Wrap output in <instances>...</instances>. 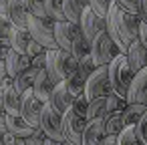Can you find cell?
<instances>
[{
  "mask_svg": "<svg viewBox=\"0 0 147 145\" xmlns=\"http://www.w3.org/2000/svg\"><path fill=\"white\" fill-rule=\"evenodd\" d=\"M42 53H47V49H45L42 45H38L36 40H32V42L28 45V51H26V55L30 57V61H32L34 57H38V55H42Z\"/></svg>",
  "mask_w": 147,
  "mask_h": 145,
  "instance_id": "cell-38",
  "label": "cell"
},
{
  "mask_svg": "<svg viewBox=\"0 0 147 145\" xmlns=\"http://www.w3.org/2000/svg\"><path fill=\"white\" fill-rule=\"evenodd\" d=\"M105 22H107L105 30L111 36V40L117 45V49L121 51V55H127L129 47L139 38V22H141L139 16L127 12L125 8H121L113 0Z\"/></svg>",
  "mask_w": 147,
  "mask_h": 145,
  "instance_id": "cell-1",
  "label": "cell"
},
{
  "mask_svg": "<svg viewBox=\"0 0 147 145\" xmlns=\"http://www.w3.org/2000/svg\"><path fill=\"white\" fill-rule=\"evenodd\" d=\"M139 20L147 22V0H141V4H139Z\"/></svg>",
  "mask_w": 147,
  "mask_h": 145,
  "instance_id": "cell-43",
  "label": "cell"
},
{
  "mask_svg": "<svg viewBox=\"0 0 147 145\" xmlns=\"http://www.w3.org/2000/svg\"><path fill=\"white\" fill-rule=\"evenodd\" d=\"M103 125L107 131V137H119L127 127L123 121V113H107L103 117Z\"/></svg>",
  "mask_w": 147,
  "mask_h": 145,
  "instance_id": "cell-23",
  "label": "cell"
},
{
  "mask_svg": "<svg viewBox=\"0 0 147 145\" xmlns=\"http://www.w3.org/2000/svg\"><path fill=\"white\" fill-rule=\"evenodd\" d=\"M28 32L32 36V40H36L38 45H42L47 51H55L59 49L57 38H55V22L51 18H38V16H28Z\"/></svg>",
  "mask_w": 147,
  "mask_h": 145,
  "instance_id": "cell-4",
  "label": "cell"
},
{
  "mask_svg": "<svg viewBox=\"0 0 147 145\" xmlns=\"http://www.w3.org/2000/svg\"><path fill=\"white\" fill-rule=\"evenodd\" d=\"M36 129H38V127H32V125L22 117L20 111H16V113H8V117H6V131L12 133L16 139L32 137V135L36 133Z\"/></svg>",
  "mask_w": 147,
  "mask_h": 145,
  "instance_id": "cell-12",
  "label": "cell"
},
{
  "mask_svg": "<svg viewBox=\"0 0 147 145\" xmlns=\"http://www.w3.org/2000/svg\"><path fill=\"white\" fill-rule=\"evenodd\" d=\"M145 113H147V105H137V103L127 105V109L123 111L125 127H135V125L143 119V115H145Z\"/></svg>",
  "mask_w": 147,
  "mask_h": 145,
  "instance_id": "cell-24",
  "label": "cell"
},
{
  "mask_svg": "<svg viewBox=\"0 0 147 145\" xmlns=\"http://www.w3.org/2000/svg\"><path fill=\"white\" fill-rule=\"evenodd\" d=\"M24 4L28 8V14L38 16V18H49L45 10V0H24Z\"/></svg>",
  "mask_w": 147,
  "mask_h": 145,
  "instance_id": "cell-31",
  "label": "cell"
},
{
  "mask_svg": "<svg viewBox=\"0 0 147 145\" xmlns=\"http://www.w3.org/2000/svg\"><path fill=\"white\" fill-rule=\"evenodd\" d=\"M45 145H71L69 141H53V139H47Z\"/></svg>",
  "mask_w": 147,
  "mask_h": 145,
  "instance_id": "cell-44",
  "label": "cell"
},
{
  "mask_svg": "<svg viewBox=\"0 0 147 145\" xmlns=\"http://www.w3.org/2000/svg\"><path fill=\"white\" fill-rule=\"evenodd\" d=\"M135 135L139 139L141 145H147V113L143 115V119L135 125Z\"/></svg>",
  "mask_w": 147,
  "mask_h": 145,
  "instance_id": "cell-35",
  "label": "cell"
},
{
  "mask_svg": "<svg viewBox=\"0 0 147 145\" xmlns=\"http://www.w3.org/2000/svg\"><path fill=\"white\" fill-rule=\"evenodd\" d=\"M79 28H81L83 36H85L89 42H93V40L97 38V34L107 28V22H105V18H101L99 14H95L91 8H87L85 14H83V18H81Z\"/></svg>",
  "mask_w": 147,
  "mask_h": 145,
  "instance_id": "cell-10",
  "label": "cell"
},
{
  "mask_svg": "<svg viewBox=\"0 0 147 145\" xmlns=\"http://www.w3.org/2000/svg\"><path fill=\"white\" fill-rule=\"evenodd\" d=\"M117 145H141L137 135H135V127H127L119 137H117Z\"/></svg>",
  "mask_w": 147,
  "mask_h": 145,
  "instance_id": "cell-32",
  "label": "cell"
},
{
  "mask_svg": "<svg viewBox=\"0 0 147 145\" xmlns=\"http://www.w3.org/2000/svg\"><path fill=\"white\" fill-rule=\"evenodd\" d=\"M115 2H117L121 8H125L127 12H131V14H139V4H141V0H115Z\"/></svg>",
  "mask_w": 147,
  "mask_h": 145,
  "instance_id": "cell-36",
  "label": "cell"
},
{
  "mask_svg": "<svg viewBox=\"0 0 147 145\" xmlns=\"http://www.w3.org/2000/svg\"><path fill=\"white\" fill-rule=\"evenodd\" d=\"M117 55H121V51L111 40V36L107 34V30L99 32L97 38L91 42V59H93L95 67H107V65H111Z\"/></svg>",
  "mask_w": 147,
  "mask_h": 145,
  "instance_id": "cell-5",
  "label": "cell"
},
{
  "mask_svg": "<svg viewBox=\"0 0 147 145\" xmlns=\"http://www.w3.org/2000/svg\"><path fill=\"white\" fill-rule=\"evenodd\" d=\"M79 32H81V28H79L77 24L69 22V20L55 22V38H57L59 49H63V51H69V53H71L73 42H75V38L79 36Z\"/></svg>",
  "mask_w": 147,
  "mask_h": 145,
  "instance_id": "cell-11",
  "label": "cell"
},
{
  "mask_svg": "<svg viewBox=\"0 0 147 145\" xmlns=\"http://www.w3.org/2000/svg\"><path fill=\"white\" fill-rule=\"evenodd\" d=\"M87 123H89V119L85 115L69 109L63 115V133H65V139L71 145H83V133L87 129Z\"/></svg>",
  "mask_w": 147,
  "mask_h": 145,
  "instance_id": "cell-7",
  "label": "cell"
},
{
  "mask_svg": "<svg viewBox=\"0 0 147 145\" xmlns=\"http://www.w3.org/2000/svg\"><path fill=\"white\" fill-rule=\"evenodd\" d=\"M8 4H10V0H0V12H6Z\"/></svg>",
  "mask_w": 147,
  "mask_h": 145,
  "instance_id": "cell-46",
  "label": "cell"
},
{
  "mask_svg": "<svg viewBox=\"0 0 147 145\" xmlns=\"http://www.w3.org/2000/svg\"><path fill=\"white\" fill-rule=\"evenodd\" d=\"M12 81H14V79H10V75H8V71H6L4 61H0V93H2V91H4Z\"/></svg>",
  "mask_w": 147,
  "mask_h": 145,
  "instance_id": "cell-37",
  "label": "cell"
},
{
  "mask_svg": "<svg viewBox=\"0 0 147 145\" xmlns=\"http://www.w3.org/2000/svg\"><path fill=\"white\" fill-rule=\"evenodd\" d=\"M0 99H2V103H4V107H6L8 113H16V111H20V107H22V95L16 91L14 81H12L2 93H0Z\"/></svg>",
  "mask_w": 147,
  "mask_h": 145,
  "instance_id": "cell-22",
  "label": "cell"
},
{
  "mask_svg": "<svg viewBox=\"0 0 147 145\" xmlns=\"http://www.w3.org/2000/svg\"><path fill=\"white\" fill-rule=\"evenodd\" d=\"M42 111H45V103L34 95V91H26L22 95V107H20V113L22 117L32 125V127H40V117H42Z\"/></svg>",
  "mask_w": 147,
  "mask_h": 145,
  "instance_id": "cell-9",
  "label": "cell"
},
{
  "mask_svg": "<svg viewBox=\"0 0 147 145\" xmlns=\"http://www.w3.org/2000/svg\"><path fill=\"white\" fill-rule=\"evenodd\" d=\"M12 28H14L12 20H10V18H8L4 12H0V40H6V38H10Z\"/></svg>",
  "mask_w": 147,
  "mask_h": 145,
  "instance_id": "cell-33",
  "label": "cell"
},
{
  "mask_svg": "<svg viewBox=\"0 0 147 145\" xmlns=\"http://www.w3.org/2000/svg\"><path fill=\"white\" fill-rule=\"evenodd\" d=\"M8 40H10L12 51H16V53H20V55H26L28 45L32 42V36H30L28 28H18V26H14L12 32H10V38H8Z\"/></svg>",
  "mask_w": 147,
  "mask_h": 145,
  "instance_id": "cell-21",
  "label": "cell"
},
{
  "mask_svg": "<svg viewBox=\"0 0 147 145\" xmlns=\"http://www.w3.org/2000/svg\"><path fill=\"white\" fill-rule=\"evenodd\" d=\"M107 139V131L103 125V119H95L87 123V129L83 133V145H101Z\"/></svg>",
  "mask_w": 147,
  "mask_h": 145,
  "instance_id": "cell-18",
  "label": "cell"
},
{
  "mask_svg": "<svg viewBox=\"0 0 147 145\" xmlns=\"http://www.w3.org/2000/svg\"><path fill=\"white\" fill-rule=\"evenodd\" d=\"M71 55L81 63V61H85L87 57H91V42L83 36V32H79V36L75 38V42H73V49H71Z\"/></svg>",
  "mask_w": 147,
  "mask_h": 145,
  "instance_id": "cell-26",
  "label": "cell"
},
{
  "mask_svg": "<svg viewBox=\"0 0 147 145\" xmlns=\"http://www.w3.org/2000/svg\"><path fill=\"white\" fill-rule=\"evenodd\" d=\"M4 14L12 20L14 26H18V28H26L28 26V16L30 14H28V8L24 4V0H10V4H8Z\"/></svg>",
  "mask_w": 147,
  "mask_h": 145,
  "instance_id": "cell-16",
  "label": "cell"
},
{
  "mask_svg": "<svg viewBox=\"0 0 147 145\" xmlns=\"http://www.w3.org/2000/svg\"><path fill=\"white\" fill-rule=\"evenodd\" d=\"M127 103L133 105H147V69L139 71L135 77H133V83L129 87V93H127Z\"/></svg>",
  "mask_w": 147,
  "mask_h": 145,
  "instance_id": "cell-13",
  "label": "cell"
},
{
  "mask_svg": "<svg viewBox=\"0 0 147 145\" xmlns=\"http://www.w3.org/2000/svg\"><path fill=\"white\" fill-rule=\"evenodd\" d=\"M55 87H57V83L51 79V75L47 73V69H45V71H38L32 91H34V95H36L42 103H49V99H51V95H53Z\"/></svg>",
  "mask_w": 147,
  "mask_h": 145,
  "instance_id": "cell-17",
  "label": "cell"
},
{
  "mask_svg": "<svg viewBox=\"0 0 147 145\" xmlns=\"http://www.w3.org/2000/svg\"><path fill=\"white\" fill-rule=\"evenodd\" d=\"M36 75H38V71H36L34 67H30V69L24 71L20 77H16V79H14V87H16V91H18L20 95H24L26 91H30V89L34 87Z\"/></svg>",
  "mask_w": 147,
  "mask_h": 145,
  "instance_id": "cell-25",
  "label": "cell"
},
{
  "mask_svg": "<svg viewBox=\"0 0 147 145\" xmlns=\"http://www.w3.org/2000/svg\"><path fill=\"white\" fill-rule=\"evenodd\" d=\"M0 133H2V131H0Z\"/></svg>",
  "mask_w": 147,
  "mask_h": 145,
  "instance_id": "cell-47",
  "label": "cell"
},
{
  "mask_svg": "<svg viewBox=\"0 0 147 145\" xmlns=\"http://www.w3.org/2000/svg\"><path fill=\"white\" fill-rule=\"evenodd\" d=\"M63 6H65V18L79 26L85 10L89 8V0H63Z\"/></svg>",
  "mask_w": 147,
  "mask_h": 145,
  "instance_id": "cell-20",
  "label": "cell"
},
{
  "mask_svg": "<svg viewBox=\"0 0 147 145\" xmlns=\"http://www.w3.org/2000/svg\"><path fill=\"white\" fill-rule=\"evenodd\" d=\"M73 101H75V97H73V93L69 91V87H67L65 83H59V85L55 87L51 99H49V105H51L57 113L65 115V113L73 107Z\"/></svg>",
  "mask_w": 147,
  "mask_h": 145,
  "instance_id": "cell-14",
  "label": "cell"
},
{
  "mask_svg": "<svg viewBox=\"0 0 147 145\" xmlns=\"http://www.w3.org/2000/svg\"><path fill=\"white\" fill-rule=\"evenodd\" d=\"M105 115H107V99H95V101H89V113H87V119H89V121L103 119Z\"/></svg>",
  "mask_w": 147,
  "mask_h": 145,
  "instance_id": "cell-28",
  "label": "cell"
},
{
  "mask_svg": "<svg viewBox=\"0 0 147 145\" xmlns=\"http://www.w3.org/2000/svg\"><path fill=\"white\" fill-rule=\"evenodd\" d=\"M111 2H113V0H89V8L95 14H99L101 18H107L109 8H111Z\"/></svg>",
  "mask_w": 147,
  "mask_h": 145,
  "instance_id": "cell-30",
  "label": "cell"
},
{
  "mask_svg": "<svg viewBox=\"0 0 147 145\" xmlns=\"http://www.w3.org/2000/svg\"><path fill=\"white\" fill-rule=\"evenodd\" d=\"M127 105H129L127 99L117 95V93H111L107 97V113H123L127 109Z\"/></svg>",
  "mask_w": 147,
  "mask_h": 145,
  "instance_id": "cell-29",
  "label": "cell"
},
{
  "mask_svg": "<svg viewBox=\"0 0 147 145\" xmlns=\"http://www.w3.org/2000/svg\"><path fill=\"white\" fill-rule=\"evenodd\" d=\"M47 73L51 75V79L59 85V83H65L69 81L75 71L79 69V61L69 53V51H63V49H55V51H49L47 55Z\"/></svg>",
  "mask_w": 147,
  "mask_h": 145,
  "instance_id": "cell-2",
  "label": "cell"
},
{
  "mask_svg": "<svg viewBox=\"0 0 147 145\" xmlns=\"http://www.w3.org/2000/svg\"><path fill=\"white\" fill-rule=\"evenodd\" d=\"M0 145H18L16 143V137L8 131H2L0 133Z\"/></svg>",
  "mask_w": 147,
  "mask_h": 145,
  "instance_id": "cell-40",
  "label": "cell"
},
{
  "mask_svg": "<svg viewBox=\"0 0 147 145\" xmlns=\"http://www.w3.org/2000/svg\"><path fill=\"white\" fill-rule=\"evenodd\" d=\"M127 59H129V65H131V69H133L135 75H137L139 71L147 69V49L139 42V38L129 47V51H127Z\"/></svg>",
  "mask_w": 147,
  "mask_h": 145,
  "instance_id": "cell-19",
  "label": "cell"
},
{
  "mask_svg": "<svg viewBox=\"0 0 147 145\" xmlns=\"http://www.w3.org/2000/svg\"><path fill=\"white\" fill-rule=\"evenodd\" d=\"M6 117H8V111H6L2 99H0V131H6Z\"/></svg>",
  "mask_w": 147,
  "mask_h": 145,
  "instance_id": "cell-41",
  "label": "cell"
},
{
  "mask_svg": "<svg viewBox=\"0 0 147 145\" xmlns=\"http://www.w3.org/2000/svg\"><path fill=\"white\" fill-rule=\"evenodd\" d=\"M4 65H6V71H8L10 79H16V77H20L24 71H28L32 67V61H30L28 55H20L16 51H10L6 55V59H4Z\"/></svg>",
  "mask_w": 147,
  "mask_h": 145,
  "instance_id": "cell-15",
  "label": "cell"
},
{
  "mask_svg": "<svg viewBox=\"0 0 147 145\" xmlns=\"http://www.w3.org/2000/svg\"><path fill=\"white\" fill-rule=\"evenodd\" d=\"M139 42L147 49V22H139Z\"/></svg>",
  "mask_w": 147,
  "mask_h": 145,
  "instance_id": "cell-42",
  "label": "cell"
},
{
  "mask_svg": "<svg viewBox=\"0 0 147 145\" xmlns=\"http://www.w3.org/2000/svg\"><path fill=\"white\" fill-rule=\"evenodd\" d=\"M111 81H109V65L107 67H97L95 73L87 79L85 85V95L89 101L95 99H107L111 95Z\"/></svg>",
  "mask_w": 147,
  "mask_h": 145,
  "instance_id": "cell-6",
  "label": "cell"
},
{
  "mask_svg": "<svg viewBox=\"0 0 147 145\" xmlns=\"http://www.w3.org/2000/svg\"><path fill=\"white\" fill-rule=\"evenodd\" d=\"M45 10L47 16L53 22H63L65 18V6H63V0H45Z\"/></svg>",
  "mask_w": 147,
  "mask_h": 145,
  "instance_id": "cell-27",
  "label": "cell"
},
{
  "mask_svg": "<svg viewBox=\"0 0 147 145\" xmlns=\"http://www.w3.org/2000/svg\"><path fill=\"white\" fill-rule=\"evenodd\" d=\"M40 129L47 135V139L67 141L65 133H63V115L57 113L49 103H45V111H42V117H40Z\"/></svg>",
  "mask_w": 147,
  "mask_h": 145,
  "instance_id": "cell-8",
  "label": "cell"
},
{
  "mask_svg": "<svg viewBox=\"0 0 147 145\" xmlns=\"http://www.w3.org/2000/svg\"><path fill=\"white\" fill-rule=\"evenodd\" d=\"M101 145H117V137H107Z\"/></svg>",
  "mask_w": 147,
  "mask_h": 145,
  "instance_id": "cell-45",
  "label": "cell"
},
{
  "mask_svg": "<svg viewBox=\"0 0 147 145\" xmlns=\"http://www.w3.org/2000/svg\"><path fill=\"white\" fill-rule=\"evenodd\" d=\"M47 55H49V51L32 59V67H34L36 71H45V69H47V61H49V59H47Z\"/></svg>",
  "mask_w": 147,
  "mask_h": 145,
  "instance_id": "cell-39",
  "label": "cell"
},
{
  "mask_svg": "<svg viewBox=\"0 0 147 145\" xmlns=\"http://www.w3.org/2000/svg\"><path fill=\"white\" fill-rule=\"evenodd\" d=\"M133 69L129 65V59L127 55H117L113 59V63L109 65V81H111V91L125 97L127 99V93H129V87L133 83Z\"/></svg>",
  "mask_w": 147,
  "mask_h": 145,
  "instance_id": "cell-3",
  "label": "cell"
},
{
  "mask_svg": "<svg viewBox=\"0 0 147 145\" xmlns=\"http://www.w3.org/2000/svg\"><path fill=\"white\" fill-rule=\"evenodd\" d=\"M45 141H47V135L42 133V129H40V127L36 129V133H34L32 137L16 139V143H18V145H45Z\"/></svg>",
  "mask_w": 147,
  "mask_h": 145,
  "instance_id": "cell-34",
  "label": "cell"
}]
</instances>
